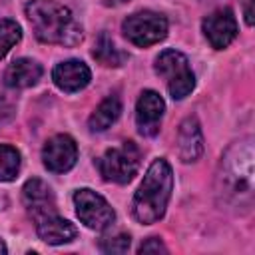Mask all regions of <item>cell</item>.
Wrapping results in <instances>:
<instances>
[{
  "label": "cell",
  "mask_w": 255,
  "mask_h": 255,
  "mask_svg": "<svg viewBox=\"0 0 255 255\" xmlns=\"http://www.w3.org/2000/svg\"><path fill=\"white\" fill-rule=\"evenodd\" d=\"M22 203L34 221H40L56 213V197L50 185L38 177H32L22 187Z\"/></svg>",
  "instance_id": "cell-10"
},
{
  "label": "cell",
  "mask_w": 255,
  "mask_h": 255,
  "mask_svg": "<svg viewBox=\"0 0 255 255\" xmlns=\"http://www.w3.org/2000/svg\"><path fill=\"white\" fill-rule=\"evenodd\" d=\"M42 66L32 58L14 60L4 72V84L8 88H32L42 78Z\"/></svg>",
  "instance_id": "cell-15"
},
{
  "label": "cell",
  "mask_w": 255,
  "mask_h": 255,
  "mask_svg": "<svg viewBox=\"0 0 255 255\" xmlns=\"http://www.w3.org/2000/svg\"><path fill=\"white\" fill-rule=\"evenodd\" d=\"M139 157H141L139 147L133 141H124L118 147H110L98 159L100 175L106 181H114L122 185L129 183L139 169V161H141Z\"/></svg>",
  "instance_id": "cell-5"
},
{
  "label": "cell",
  "mask_w": 255,
  "mask_h": 255,
  "mask_svg": "<svg viewBox=\"0 0 255 255\" xmlns=\"http://www.w3.org/2000/svg\"><path fill=\"white\" fill-rule=\"evenodd\" d=\"M120 114H122V102L116 96H110L92 112L88 120V128L92 131H106L112 124L118 122Z\"/></svg>",
  "instance_id": "cell-16"
},
{
  "label": "cell",
  "mask_w": 255,
  "mask_h": 255,
  "mask_svg": "<svg viewBox=\"0 0 255 255\" xmlns=\"http://www.w3.org/2000/svg\"><path fill=\"white\" fill-rule=\"evenodd\" d=\"M177 153L185 163L197 161L203 153V133L197 118H185L177 131Z\"/></svg>",
  "instance_id": "cell-13"
},
{
  "label": "cell",
  "mask_w": 255,
  "mask_h": 255,
  "mask_svg": "<svg viewBox=\"0 0 255 255\" xmlns=\"http://www.w3.org/2000/svg\"><path fill=\"white\" fill-rule=\"evenodd\" d=\"M22 40V28L16 20H2L0 22V60Z\"/></svg>",
  "instance_id": "cell-19"
},
{
  "label": "cell",
  "mask_w": 255,
  "mask_h": 255,
  "mask_svg": "<svg viewBox=\"0 0 255 255\" xmlns=\"http://www.w3.org/2000/svg\"><path fill=\"white\" fill-rule=\"evenodd\" d=\"M155 72L165 80L167 92L173 100H183L195 88V76L191 72L189 60L179 50H163L155 58Z\"/></svg>",
  "instance_id": "cell-4"
},
{
  "label": "cell",
  "mask_w": 255,
  "mask_h": 255,
  "mask_svg": "<svg viewBox=\"0 0 255 255\" xmlns=\"http://www.w3.org/2000/svg\"><path fill=\"white\" fill-rule=\"evenodd\" d=\"M253 139L233 143L221 157L219 165V195L231 207L249 209L253 203Z\"/></svg>",
  "instance_id": "cell-1"
},
{
  "label": "cell",
  "mask_w": 255,
  "mask_h": 255,
  "mask_svg": "<svg viewBox=\"0 0 255 255\" xmlns=\"http://www.w3.org/2000/svg\"><path fill=\"white\" fill-rule=\"evenodd\" d=\"M201 28H203L207 42L215 50L227 48L237 36V20H235L231 8H219V10L211 12L209 16L203 18Z\"/></svg>",
  "instance_id": "cell-9"
},
{
  "label": "cell",
  "mask_w": 255,
  "mask_h": 255,
  "mask_svg": "<svg viewBox=\"0 0 255 255\" xmlns=\"http://www.w3.org/2000/svg\"><path fill=\"white\" fill-rule=\"evenodd\" d=\"M129 235L126 233H118V235H110V237H104L100 241V249L104 253H126L129 249Z\"/></svg>",
  "instance_id": "cell-20"
},
{
  "label": "cell",
  "mask_w": 255,
  "mask_h": 255,
  "mask_svg": "<svg viewBox=\"0 0 255 255\" xmlns=\"http://www.w3.org/2000/svg\"><path fill=\"white\" fill-rule=\"evenodd\" d=\"M245 22L249 26H253V0H247L245 2Z\"/></svg>",
  "instance_id": "cell-22"
},
{
  "label": "cell",
  "mask_w": 255,
  "mask_h": 255,
  "mask_svg": "<svg viewBox=\"0 0 255 255\" xmlns=\"http://www.w3.org/2000/svg\"><path fill=\"white\" fill-rule=\"evenodd\" d=\"M74 205L78 219L94 231H104L116 221V211L112 209V205L100 193L88 187H82L74 193Z\"/></svg>",
  "instance_id": "cell-7"
},
{
  "label": "cell",
  "mask_w": 255,
  "mask_h": 255,
  "mask_svg": "<svg viewBox=\"0 0 255 255\" xmlns=\"http://www.w3.org/2000/svg\"><path fill=\"white\" fill-rule=\"evenodd\" d=\"M201 2H219V0H201Z\"/></svg>",
  "instance_id": "cell-24"
},
{
  "label": "cell",
  "mask_w": 255,
  "mask_h": 255,
  "mask_svg": "<svg viewBox=\"0 0 255 255\" xmlns=\"http://www.w3.org/2000/svg\"><path fill=\"white\" fill-rule=\"evenodd\" d=\"M78 159V145L68 133L50 137L42 147V161L54 173L70 171Z\"/></svg>",
  "instance_id": "cell-8"
},
{
  "label": "cell",
  "mask_w": 255,
  "mask_h": 255,
  "mask_svg": "<svg viewBox=\"0 0 255 255\" xmlns=\"http://www.w3.org/2000/svg\"><path fill=\"white\" fill-rule=\"evenodd\" d=\"M165 104L161 96L153 90H143L135 104V126L141 135H155L161 126Z\"/></svg>",
  "instance_id": "cell-11"
},
{
  "label": "cell",
  "mask_w": 255,
  "mask_h": 255,
  "mask_svg": "<svg viewBox=\"0 0 255 255\" xmlns=\"http://www.w3.org/2000/svg\"><path fill=\"white\" fill-rule=\"evenodd\" d=\"M6 251H8V249H6V245H4V241L0 239V255H4Z\"/></svg>",
  "instance_id": "cell-23"
},
{
  "label": "cell",
  "mask_w": 255,
  "mask_h": 255,
  "mask_svg": "<svg viewBox=\"0 0 255 255\" xmlns=\"http://www.w3.org/2000/svg\"><path fill=\"white\" fill-rule=\"evenodd\" d=\"M92 56H94L102 66H108V68H118V66H122V64L126 62V58H128V54L122 52L106 32L100 34Z\"/></svg>",
  "instance_id": "cell-17"
},
{
  "label": "cell",
  "mask_w": 255,
  "mask_h": 255,
  "mask_svg": "<svg viewBox=\"0 0 255 255\" xmlns=\"http://www.w3.org/2000/svg\"><path fill=\"white\" fill-rule=\"evenodd\" d=\"M20 171V151L12 145L0 143V181L16 179Z\"/></svg>",
  "instance_id": "cell-18"
},
{
  "label": "cell",
  "mask_w": 255,
  "mask_h": 255,
  "mask_svg": "<svg viewBox=\"0 0 255 255\" xmlns=\"http://www.w3.org/2000/svg\"><path fill=\"white\" fill-rule=\"evenodd\" d=\"M122 32L133 46L147 48L167 36V20L165 16L151 10L133 12L122 22Z\"/></svg>",
  "instance_id": "cell-6"
},
{
  "label": "cell",
  "mask_w": 255,
  "mask_h": 255,
  "mask_svg": "<svg viewBox=\"0 0 255 255\" xmlns=\"http://www.w3.org/2000/svg\"><path fill=\"white\" fill-rule=\"evenodd\" d=\"M36 233L42 241H46L48 245H64L76 239L78 229L72 221L54 215H48L40 221H36Z\"/></svg>",
  "instance_id": "cell-14"
},
{
  "label": "cell",
  "mask_w": 255,
  "mask_h": 255,
  "mask_svg": "<svg viewBox=\"0 0 255 255\" xmlns=\"http://www.w3.org/2000/svg\"><path fill=\"white\" fill-rule=\"evenodd\" d=\"M171 189H173L171 165L163 157L153 159L143 175V181L139 183V187L133 195V201H131L133 217L139 223L159 221L167 209Z\"/></svg>",
  "instance_id": "cell-3"
},
{
  "label": "cell",
  "mask_w": 255,
  "mask_h": 255,
  "mask_svg": "<svg viewBox=\"0 0 255 255\" xmlns=\"http://www.w3.org/2000/svg\"><path fill=\"white\" fill-rule=\"evenodd\" d=\"M52 80L62 92L74 94L84 90L90 84L92 72L82 60H66L52 70Z\"/></svg>",
  "instance_id": "cell-12"
},
{
  "label": "cell",
  "mask_w": 255,
  "mask_h": 255,
  "mask_svg": "<svg viewBox=\"0 0 255 255\" xmlns=\"http://www.w3.org/2000/svg\"><path fill=\"white\" fill-rule=\"evenodd\" d=\"M26 18L32 24L34 36L44 44L72 48L84 40V30L72 10L56 0H30L26 4Z\"/></svg>",
  "instance_id": "cell-2"
},
{
  "label": "cell",
  "mask_w": 255,
  "mask_h": 255,
  "mask_svg": "<svg viewBox=\"0 0 255 255\" xmlns=\"http://www.w3.org/2000/svg\"><path fill=\"white\" fill-rule=\"evenodd\" d=\"M137 253H167V247L161 243L159 237H149L137 247Z\"/></svg>",
  "instance_id": "cell-21"
}]
</instances>
